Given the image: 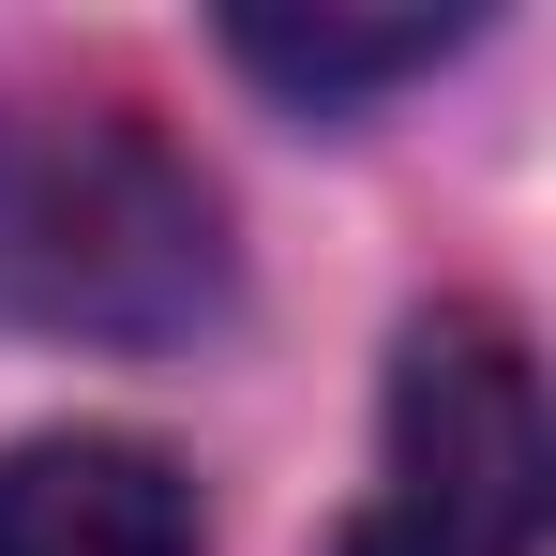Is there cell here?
Wrapping results in <instances>:
<instances>
[{
  "mask_svg": "<svg viewBox=\"0 0 556 556\" xmlns=\"http://www.w3.org/2000/svg\"><path fill=\"white\" fill-rule=\"evenodd\" d=\"M241 286L226 195L121 91H0V316L61 346H195Z\"/></svg>",
  "mask_w": 556,
  "mask_h": 556,
  "instance_id": "1",
  "label": "cell"
},
{
  "mask_svg": "<svg viewBox=\"0 0 556 556\" xmlns=\"http://www.w3.org/2000/svg\"><path fill=\"white\" fill-rule=\"evenodd\" d=\"M556 437L542 362L496 301H421L391 331V406H376V496L331 556H542Z\"/></svg>",
  "mask_w": 556,
  "mask_h": 556,
  "instance_id": "2",
  "label": "cell"
},
{
  "mask_svg": "<svg viewBox=\"0 0 556 556\" xmlns=\"http://www.w3.org/2000/svg\"><path fill=\"white\" fill-rule=\"evenodd\" d=\"M0 556H211V527H195L181 452L61 421L0 452Z\"/></svg>",
  "mask_w": 556,
  "mask_h": 556,
  "instance_id": "3",
  "label": "cell"
},
{
  "mask_svg": "<svg viewBox=\"0 0 556 556\" xmlns=\"http://www.w3.org/2000/svg\"><path fill=\"white\" fill-rule=\"evenodd\" d=\"M466 30H481L466 0H437V15H226V61L271 76L286 105H362L391 76H437Z\"/></svg>",
  "mask_w": 556,
  "mask_h": 556,
  "instance_id": "4",
  "label": "cell"
}]
</instances>
